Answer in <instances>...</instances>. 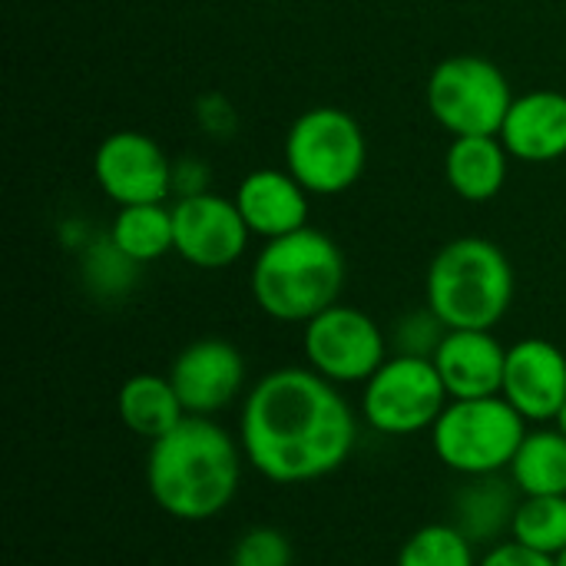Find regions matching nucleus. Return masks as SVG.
Returning <instances> with one entry per match:
<instances>
[{
  "label": "nucleus",
  "mask_w": 566,
  "mask_h": 566,
  "mask_svg": "<svg viewBox=\"0 0 566 566\" xmlns=\"http://www.w3.org/2000/svg\"><path fill=\"white\" fill-rule=\"evenodd\" d=\"M239 444L265 481L312 484L345 468L358 444V415L308 365L275 368L242 395Z\"/></svg>",
  "instance_id": "f257e3e1"
},
{
  "label": "nucleus",
  "mask_w": 566,
  "mask_h": 566,
  "mask_svg": "<svg viewBox=\"0 0 566 566\" xmlns=\"http://www.w3.org/2000/svg\"><path fill=\"white\" fill-rule=\"evenodd\" d=\"M245 454L216 418H182L146 454L153 504L182 524H206L232 507L242 488Z\"/></svg>",
  "instance_id": "f03ea898"
},
{
  "label": "nucleus",
  "mask_w": 566,
  "mask_h": 566,
  "mask_svg": "<svg viewBox=\"0 0 566 566\" xmlns=\"http://www.w3.org/2000/svg\"><path fill=\"white\" fill-rule=\"evenodd\" d=\"M345 275L338 242L305 226L262 245L249 272V292L272 322L305 325L342 298Z\"/></svg>",
  "instance_id": "7ed1b4c3"
},
{
  "label": "nucleus",
  "mask_w": 566,
  "mask_h": 566,
  "mask_svg": "<svg viewBox=\"0 0 566 566\" xmlns=\"http://www.w3.org/2000/svg\"><path fill=\"white\" fill-rule=\"evenodd\" d=\"M514 302V265L481 235H461L438 249L424 275V305L448 328L494 332Z\"/></svg>",
  "instance_id": "20e7f679"
},
{
  "label": "nucleus",
  "mask_w": 566,
  "mask_h": 566,
  "mask_svg": "<svg viewBox=\"0 0 566 566\" xmlns=\"http://www.w3.org/2000/svg\"><path fill=\"white\" fill-rule=\"evenodd\" d=\"M531 424L514 411L504 395L448 401L434 421L431 451L434 458L461 478L507 474Z\"/></svg>",
  "instance_id": "39448f33"
},
{
  "label": "nucleus",
  "mask_w": 566,
  "mask_h": 566,
  "mask_svg": "<svg viewBox=\"0 0 566 566\" xmlns=\"http://www.w3.org/2000/svg\"><path fill=\"white\" fill-rule=\"evenodd\" d=\"M365 163V129L338 106H312L285 133V169L312 196L348 192L361 179Z\"/></svg>",
  "instance_id": "423d86ee"
},
{
  "label": "nucleus",
  "mask_w": 566,
  "mask_h": 566,
  "mask_svg": "<svg viewBox=\"0 0 566 566\" xmlns=\"http://www.w3.org/2000/svg\"><path fill=\"white\" fill-rule=\"evenodd\" d=\"M424 103L451 136H501L514 93L497 63L478 53H458L431 70Z\"/></svg>",
  "instance_id": "0eeeda50"
},
{
  "label": "nucleus",
  "mask_w": 566,
  "mask_h": 566,
  "mask_svg": "<svg viewBox=\"0 0 566 566\" xmlns=\"http://www.w3.org/2000/svg\"><path fill=\"white\" fill-rule=\"evenodd\" d=\"M451 395L431 358L388 355L361 385V418L385 438H415L431 431Z\"/></svg>",
  "instance_id": "6e6552de"
},
{
  "label": "nucleus",
  "mask_w": 566,
  "mask_h": 566,
  "mask_svg": "<svg viewBox=\"0 0 566 566\" xmlns=\"http://www.w3.org/2000/svg\"><path fill=\"white\" fill-rule=\"evenodd\" d=\"M388 335L381 325L345 302H335L322 315L302 325V355L312 371L332 385H365L388 361Z\"/></svg>",
  "instance_id": "1a4fd4ad"
},
{
  "label": "nucleus",
  "mask_w": 566,
  "mask_h": 566,
  "mask_svg": "<svg viewBox=\"0 0 566 566\" xmlns=\"http://www.w3.org/2000/svg\"><path fill=\"white\" fill-rule=\"evenodd\" d=\"M93 179L116 206L166 202L172 192V159L153 136L119 129L96 146Z\"/></svg>",
  "instance_id": "9d476101"
},
{
  "label": "nucleus",
  "mask_w": 566,
  "mask_h": 566,
  "mask_svg": "<svg viewBox=\"0 0 566 566\" xmlns=\"http://www.w3.org/2000/svg\"><path fill=\"white\" fill-rule=\"evenodd\" d=\"M172 229H176V255L206 272L235 265L252 239L235 199H226L219 192L176 199Z\"/></svg>",
  "instance_id": "9b49d317"
},
{
  "label": "nucleus",
  "mask_w": 566,
  "mask_h": 566,
  "mask_svg": "<svg viewBox=\"0 0 566 566\" xmlns=\"http://www.w3.org/2000/svg\"><path fill=\"white\" fill-rule=\"evenodd\" d=\"M169 381L186 415L216 418L245 395V358L226 338H199L172 358Z\"/></svg>",
  "instance_id": "f8f14e48"
},
{
  "label": "nucleus",
  "mask_w": 566,
  "mask_h": 566,
  "mask_svg": "<svg viewBox=\"0 0 566 566\" xmlns=\"http://www.w3.org/2000/svg\"><path fill=\"white\" fill-rule=\"evenodd\" d=\"M501 395L527 424H554L566 405V355L547 338L514 342Z\"/></svg>",
  "instance_id": "ddd939ff"
},
{
  "label": "nucleus",
  "mask_w": 566,
  "mask_h": 566,
  "mask_svg": "<svg viewBox=\"0 0 566 566\" xmlns=\"http://www.w3.org/2000/svg\"><path fill=\"white\" fill-rule=\"evenodd\" d=\"M431 361H434L451 401L491 398V395H501V388H504L507 348L497 342L494 332L451 328Z\"/></svg>",
  "instance_id": "4468645a"
},
{
  "label": "nucleus",
  "mask_w": 566,
  "mask_h": 566,
  "mask_svg": "<svg viewBox=\"0 0 566 566\" xmlns=\"http://www.w3.org/2000/svg\"><path fill=\"white\" fill-rule=\"evenodd\" d=\"M308 189L289 169H252L235 189V206L259 239H282L308 226Z\"/></svg>",
  "instance_id": "2eb2a0df"
},
{
  "label": "nucleus",
  "mask_w": 566,
  "mask_h": 566,
  "mask_svg": "<svg viewBox=\"0 0 566 566\" xmlns=\"http://www.w3.org/2000/svg\"><path fill=\"white\" fill-rule=\"evenodd\" d=\"M501 143L511 159L521 163H557L566 156V93L534 90L514 96L511 113L501 126Z\"/></svg>",
  "instance_id": "dca6fc26"
},
{
  "label": "nucleus",
  "mask_w": 566,
  "mask_h": 566,
  "mask_svg": "<svg viewBox=\"0 0 566 566\" xmlns=\"http://www.w3.org/2000/svg\"><path fill=\"white\" fill-rule=\"evenodd\" d=\"M521 504V491L504 474L488 478H464L454 504H451V524L471 541L494 547L511 537V524Z\"/></svg>",
  "instance_id": "f3484780"
},
{
  "label": "nucleus",
  "mask_w": 566,
  "mask_h": 566,
  "mask_svg": "<svg viewBox=\"0 0 566 566\" xmlns=\"http://www.w3.org/2000/svg\"><path fill=\"white\" fill-rule=\"evenodd\" d=\"M511 172V153L501 136H451L444 153V179L464 202H491Z\"/></svg>",
  "instance_id": "a211bd4d"
},
{
  "label": "nucleus",
  "mask_w": 566,
  "mask_h": 566,
  "mask_svg": "<svg viewBox=\"0 0 566 566\" xmlns=\"http://www.w3.org/2000/svg\"><path fill=\"white\" fill-rule=\"evenodd\" d=\"M116 415L129 434H136L149 444L156 438L169 434L182 418H189L169 375H153V371H139L119 385Z\"/></svg>",
  "instance_id": "6ab92c4d"
},
{
  "label": "nucleus",
  "mask_w": 566,
  "mask_h": 566,
  "mask_svg": "<svg viewBox=\"0 0 566 566\" xmlns=\"http://www.w3.org/2000/svg\"><path fill=\"white\" fill-rule=\"evenodd\" d=\"M507 478L521 497H564L566 494V434L554 424H537L524 434Z\"/></svg>",
  "instance_id": "aec40b11"
},
{
  "label": "nucleus",
  "mask_w": 566,
  "mask_h": 566,
  "mask_svg": "<svg viewBox=\"0 0 566 566\" xmlns=\"http://www.w3.org/2000/svg\"><path fill=\"white\" fill-rule=\"evenodd\" d=\"M109 239L136 265H146V262L163 259L166 252H176L172 206H163V202L119 206L109 226Z\"/></svg>",
  "instance_id": "412c9836"
},
{
  "label": "nucleus",
  "mask_w": 566,
  "mask_h": 566,
  "mask_svg": "<svg viewBox=\"0 0 566 566\" xmlns=\"http://www.w3.org/2000/svg\"><path fill=\"white\" fill-rule=\"evenodd\" d=\"M478 544H471L451 521L418 527L398 551L395 566H478Z\"/></svg>",
  "instance_id": "4be33fe9"
},
{
  "label": "nucleus",
  "mask_w": 566,
  "mask_h": 566,
  "mask_svg": "<svg viewBox=\"0 0 566 566\" xmlns=\"http://www.w3.org/2000/svg\"><path fill=\"white\" fill-rule=\"evenodd\" d=\"M511 537L537 554L560 557L566 551V494L564 497H521Z\"/></svg>",
  "instance_id": "5701e85b"
},
{
  "label": "nucleus",
  "mask_w": 566,
  "mask_h": 566,
  "mask_svg": "<svg viewBox=\"0 0 566 566\" xmlns=\"http://www.w3.org/2000/svg\"><path fill=\"white\" fill-rule=\"evenodd\" d=\"M451 328L424 305V308H411L405 312L395 328H391V345L395 355H411V358H434V352L441 348L444 335Z\"/></svg>",
  "instance_id": "b1692460"
},
{
  "label": "nucleus",
  "mask_w": 566,
  "mask_h": 566,
  "mask_svg": "<svg viewBox=\"0 0 566 566\" xmlns=\"http://www.w3.org/2000/svg\"><path fill=\"white\" fill-rule=\"evenodd\" d=\"M136 269H139V265H136L133 259H126V255L113 245L109 235H106L103 242H96L93 249H86L83 275H86L90 289L99 292V295H119V292H126V289L133 285V279H136Z\"/></svg>",
  "instance_id": "393cba45"
},
{
  "label": "nucleus",
  "mask_w": 566,
  "mask_h": 566,
  "mask_svg": "<svg viewBox=\"0 0 566 566\" xmlns=\"http://www.w3.org/2000/svg\"><path fill=\"white\" fill-rule=\"evenodd\" d=\"M292 541L279 527H252L245 531L229 554V566H292Z\"/></svg>",
  "instance_id": "a878e982"
},
{
  "label": "nucleus",
  "mask_w": 566,
  "mask_h": 566,
  "mask_svg": "<svg viewBox=\"0 0 566 566\" xmlns=\"http://www.w3.org/2000/svg\"><path fill=\"white\" fill-rule=\"evenodd\" d=\"M478 566H557V560L547 557V554H537V551H531L524 544H517L514 537H507V541L488 547L481 554V564Z\"/></svg>",
  "instance_id": "bb28decb"
},
{
  "label": "nucleus",
  "mask_w": 566,
  "mask_h": 566,
  "mask_svg": "<svg viewBox=\"0 0 566 566\" xmlns=\"http://www.w3.org/2000/svg\"><path fill=\"white\" fill-rule=\"evenodd\" d=\"M172 192H176L179 199L209 192V169H206V163H202V159L172 163Z\"/></svg>",
  "instance_id": "cd10ccee"
},
{
  "label": "nucleus",
  "mask_w": 566,
  "mask_h": 566,
  "mask_svg": "<svg viewBox=\"0 0 566 566\" xmlns=\"http://www.w3.org/2000/svg\"><path fill=\"white\" fill-rule=\"evenodd\" d=\"M554 424H557V428H560V431H564V434H566V405H564V411L557 415V421H554Z\"/></svg>",
  "instance_id": "c85d7f7f"
},
{
  "label": "nucleus",
  "mask_w": 566,
  "mask_h": 566,
  "mask_svg": "<svg viewBox=\"0 0 566 566\" xmlns=\"http://www.w3.org/2000/svg\"><path fill=\"white\" fill-rule=\"evenodd\" d=\"M557 566H566V551L560 554V557H557Z\"/></svg>",
  "instance_id": "c756f323"
}]
</instances>
